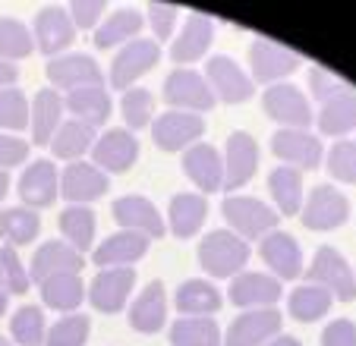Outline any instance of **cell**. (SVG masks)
I'll list each match as a JSON object with an SVG mask.
<instances>
[{
    "mask_svg": "<svg viewBox=\"0 0 356 346\" xmlns=\"http://www.w3.org/2000/svg\"><path fill=\"white\" fill-rule=\"evenodd\" d=\"M199 261L211 277H230L243 271V265L249 261V246L243 236L230 230H211L199 246Z\"/></svg>",
    "mask_w": 356,
    "mask_h": 346,
    "instance_id": "6da1fadb",
    "label": "cell"
},
{
    "mask_svg": "<svg viewBox=\"0 0 356 346\" xmlns=\"http://www.w3.org/2000/svg\"><path fill=\"white\" fill-rule=\"evenodd\" d=\"M306 277H309V283L325 286V290H328L331 296H337V299H343V302L356 299V277L337 249H331V246L318 249L312 265H309V271H306Z\"/></svg>",
    "mask_w": 356,
    "mask_h": 346,
    "instance_id": "7a4b0ae2",
    "label": "cell"
},
{
    "mask_svg": "<svg viewBox=\"0 0 356 346\" xmlns=\"http://www.w3.org/2000/svg\"><path fill=\"white\" fill-rule=\"evenodd\" d=\"M221 211H224V217L230 220V226L236 230V236H246V240L268 236L277 226L275 208H268L259 199H246V195H227Z\"/></svg>",
    "mask_w": 356,
    "mask_h": 346,
    "instance_id": "3957f363",
    "label": "cell"
},
{
    "mask_svg": "<svg viewBox=\"0 0 356 346\" xmlns=\"http://www.w3.org/2000/svg\"><path fill=\"white\" fill-rule=\"evenodd\" d=\"M262 107L271 120H277L284 129H306L312 123V107L306 94L296 85H271L262 94Z\"/></svg>",
    "mask_w": 356,
    "mask_h": 346,
    "instance_id": "277c9868",
    "label": "cell"
},
{
    "mask_svg": "<svg viewBox=\"0 0 356 346\" xmlns=\"http://www.w3.org/2000/svg\"><path fill=\"white\" fill-rule=\"evenodd\" d=\"M164 101L170 107H180V110H211L215 107V92L199 73L193 69H174L164 82Z\"/></svg>",
    "mask_w": 356,
    "mask_h": 346,
    "instance_id": "5b68a950",
    "label": "cell"
},
{
    "mask_svg": "<svg viewBox=\"0 0 356 346\" xmlns=\"http://www.w3.org/2000/svg\"><path fill=\"white\" fill-rule=\"evenodd\" d=\"M73 35H76V26L67 7H57L54 3V7L38 10V16H35V47L41 53H47L54 60L57 53L73 44Z\"/></svg>",
    "mask_w": 356,
    "mask_h": 346,
    "instance_id": "8992f818",
    "label": "cell"
},
{
    "mask_svg": "<svg viewBox=\"0 0 356 346\" xmlns=\"http://www.w3.org/2000/svg\"><path fill=\"white\" fill-rule=\"evenodd\" d=\"M158 57H161V51H158L155 41H133V44H127L120 53L114 57V63H111V85L120 88V92H129V85H133L139 76H145L148 69L158 63Z\"/></svg>",
    "mask_w": 356,
    "mask_h": 346,
    "instance_id": "52a82bcc",
    "label": "cell"
},
{
    "mask_svg": "<svg viewBox=\"0 0 356 346\" xmlns=\"http://www.w3.org/2000/svg\"><path fill=\"white\" fill-rule=\"evenodd\" d=\"M249 63H252L256 82H275V79H281V76H290L300 67V53L277 44V41L259 38L249 47Z\"/></svg>",
    "mask_w": 356,
    "mask_h": 346,
    "instance_id": "ba28073f",
    "label": "cell"
},
{
    "mask_svg": "<svg viewBox=\"0 0 356 346\" xmlns=\"http://www.w3.org/2000/svg\"><path fill=\"white\" fill-rule=\"evenodd\" d=\"M136 283V271L133 267H111V271H101L92 280V290H88V299L98 312L104 315H117L127 306V296Z\"/></svg>",
    "mask_w": 356,
    "mask_h": 346,
    "instance_id": "9c48e42d",
    "label": "cell"
},
{
    "mask_svg": "<svg viewBox=\"0 0 356 346\" xmlns=\"http://www.w3.org/2000/svg\"><path fill=\"white\" fill-rule=\"evenodd\" d=\"M202 133H205V120L199 113L168 110L155 120V145L161 151H180V148L193 145Z\"/></svg>",
    "mask_w": 356,
    "mask_h": 346,
    "instance_id": "30bf717a",
    "label": "cell"
},
{
    "mask_svg": "<svg viewBox=\"0 0 356 346\" xmlns=\"http://www.w3.org/2000/svg\"><path fill=\"white\" fill-rule=\"evenodd\" d=\"M47 79L54 82L57 88L76 92V88L101 85L104 76H101V67L88 53H63V57H54L47 63Z\"/></svg>",
    "mask_w": 356,
    "mask_h": 346,
    "instance_id": "8fae6325",
    "label": "cell"
},
{
    "mask_svg": "<svg viewBox=\"0 0 356 346\" xmlns=\"http://www.w3.org/2000/svg\"><path fill=\"white\" fill-rule=\"evenodd\" d=\"M281 331V312L277 308H249L246 315L230 324L227 346H262Z\"/></svg>",
    "mask_w": 356,
    "mask_h": 346,
    "instance_id": "7c38bea8",
    "label": "cell"
},
{
    "mask_svg": "<svg viewBox=\"0 0 356 346\" xmlns=\"http://www.w3.org/2000/svg\"><path fill=\"white\" fill-rule=\"evenodd\" d=\"M271 151L296 170H316L322 164V142L306 129H281L271 139Z\"/></svg>",
    "mask_w": 356,
    "mask_h": 346,
    "instance_id": "4fadbf2b",
    "label": "cell"
},
{
    "mask_svg": "<svg viewBox=\"0 0 356 346\" xmlns=\"http://www.w3.org/2000/svg\"><path fill=\"white\" fill-rule=\"evenodd\" d=\"M205 76H209L215 98L227 101V104H243V101L252 98V79L230 57H211L209 67H205Z\"/></svg>",
    "mask_w": 356,
    "mask_h": 346,
    "instance_id": "5bb4252c",
    "label": "cell"
},
{
    "mask_svg": "<svg viewBox=\"0 0 356 346\" xmlns=\"http://www.w3.org/2000/svg\"><path fill=\"white\" fill-rule=\"evenodd\" d=\"M350 205L337 189L331 186H316L306 201V211H302V224L309 230H337V226L347 220Z\"/></svg>",
    "mask_w": 356,
    "mask_h": 346,
    "instance_id": "9a60e30c",
    "label": "cell"
},
{
    "mask_svg": "<svg viewBox=\"0 0 356 346\" xmlns=\"http://www.w3.org/2000/svg\"><path fill=\"white\" fill-rule=\"evenodd\" d=\"M57 189H60V180H57V167L54 160H32L29 170H22L19 176V199L26 201L29 208H47L54 205Z\"/></svg>",
    "mask_w": 356,
    "mask_h": 346,
    "instance_id": "2e32d148",
    "label": "cell"
},
{
    "mask_svg": "<svg viewBox=\"0 0 356 346\" xmlns=\"http://www.w3.org/2000/svg\"><path fill=\"white\" fill-rule=\"evenodd\" d=\"M259 164V145L249 133H230L227 139V167H224V189H240L252 180Z\"/></svg>",
    "mask_w": 356,
    "mask_h": 346,
    "instance_id": "e0dca14e",
    "label": "cell"
},
{
    "mask_svg": "<svg viewBox=\"0 0 356 346\" xmlns=\"http://www.w3.org/2000/svg\"><path fill=\"white\" fill-rule=\"evenodd\" d=\"M92 154H95V167L123 173L136 164V158H139V142H136L127 129H108L101 139H95Z\"/></svg>",
    "mask_w": 356,
    "mask_h": 346,
    "instance_id": "ac0fdd59",
    "label": "cell"
},
{
    "mask_svg": "<svg viewBox=\"0 0 356 346\" xmlns=\"http://www.w3.org/2000/svg\"><path fill=\"white\" fill-rule=\"evenodd\" d=\"M281 299V280L268 274H236L230 283V302L243 308H271Z\"/></svg>",
    "mask_w": 356,
    "mask_h": 346,
    "instance_id": "d6986e66",
    "label": "cell"
},
{
    "mask_svg": "<svg viewBox=\"0 0 356 346\" xmlns=\"http://www.w3.org/2000/svg\"><path fill=\"white\" fill-rule=\"evenodd\" d=\"M262 261L277 274L281 280H293L302 271V252L296 246V240L290 233L281 230H271L268 236H262V246H259Z\"/></svg>",
    "mask_w": 356,
    "mask_h": 346,
    "instance_id": "ffe728a7",
    "label": "cell"
},
{
    "mask_svg": "<svg viewBox=\"0 0 356 346\" xmlns=\"http://www.w3.org/2000/svg\"><path fill=\"white\" fill-rule=\"evenodd\" d=\"M108 186H111L108 176H104L98 167L76 160V164H70L67 170H63L60 195L70 201H76V205H86V201L101 199V195L108 192Z\"/></svg>",
    "mask_w": 356,
    "mask_h": 346,
    "instance_id": "44dd1931",
    "label": "cell"
},
{
    "mask_svg": "<svg viewBox=\"0 0 356 346\" xmlns=\"http://www.w3.org/2000/svg\"><path fill=\"white\" fill-rule=\"evenodd\" d=\"M82 265H86V258H82V252H76L70 242H44V246L35 252L32 258V271H29V277L35 280V283H41V280L54 277V274H79Z\"/></svg>",
    "mask_w": 356,
    "mask_h": 346,
    "instance_id": "7402d4cb",
    "label": "cell"
},
{
    "mask_svg": "<svg viewBox=\"0 0 356 346\" xmlns=\"http://www.w3.org/2000/svg\"><path fill=\"white\" fill-rule=\"evenodd\" d=\"M183 170L202 189V192H218L224 189V164L221 154L211 145H193L183 154Z\"/></svg>",
    "mask_w": 356,
    "mask_h": 346,
    "instance_id": "603a6c76",
    "label": "cell"
},
{
    "mask_svg": "<svg viewBox=\"0 0 356 346\" xmlns=\"http://www.w3.org/2000/svg\"><path fill=\"white\" fill-rule=\"evenodd\" d=\"M114 217L117 224H123L127 230H136V233H145V236H164V220L158 214V208L152 205L148 199L142 195H127V199H117L114 201Z\"/></svg>",
    "mask_w": 356,
    "mask_h": 346,
    "instance_id": "cb8c5ba5",
    "label": "cell"
},
{
    "mask_svg": "<svg viewBox=\"0 0 356 346\" xmlns=\"http://www.w3.org/2000/svg\"><path fill=\"white\" fill-rule=\"evenodd\" d=\"M145 252H148V236L136 233V230H123V233H114L101 242L92 258L101 267H127Z\"/></svg>",
    "mask_w": 356,
    "mask_h": 346,
    "instance_id": "d4e9b609",
    "label": "cell"
},
{
    "mask_svg": "<svg viewBox=\"0 0 356 346\" xmlns=\"http://www.w3.org/2000/svg\"><path fill=\"white\" fill-rule=\"evenodd\" d=\"M168 321V299H164V283L161 280H152V283L142 290V296L133 302L129 308V324L139 333H158Z\"/></svg>",
    "mask_w": 356,
    "mask_h": 346,
    "instance_id": "484cf974",
    "label": "cell"
},
{
    "mask_svg": "<svg viewBox=\"0 0 356 346\" xmlns=\"http://www.w3.org/2000/svg\"><path fill=\"white\" fill-rule=\"evenodd\" d=\"M211 38H215V26H211V19L209 16H202V13H193L186 19V26H183L180 38H177L174 47H170V57H174L177 63L199 60V57H205Z\"/></svg>",
    "mask_w": 356,
    "mask_h": 346,
    "instance_id": "4316f807",
    "label": "cell"
},
{
    "mask_svg": "<svg viewBox=\"0 0 356 346\" xmlns=\"http://www.w3.org/2000/svg\"><path fill=\"white\" fill-rule=\"evenodd\" d=\"M32 142L35 145H47L54 139V133L60 129L63 123V98L54 94L51 88H41L35 92V101H32Z\"/></svg>",
    "mask_w": 356,
    "mask_h": 346,
    "instance_id": "83f0119b",
    "label": "cell"
},
{
    "mask_svg": "<svg viewBox=\"0 0 356 346\" xmlns=\"http://www.w3.org/2000/svg\"><path fill=\"white\" fill-rule=\"evenodd\" d=\"M63 107L73 113L76 120L88 123V126H101L111 117V94L101 85H88V88H76L63 98Z\"/></svg>",
    "mask_w": 356,
    "mask_h": 346,
    "instance_id": "f1b7e54d",
    "label": "cell"
},
{
    "mask_svg": "<svg viewBox=\"0 0 356 346\" xmlns=\"http://www.w3.org/2000/svg\"><path fill=\"white\" fill-rule=\"evenodd\" d=\"M41 299L44 306L57 308V312H73L79 308V302L86 299V286H82L79 274H54V277L41 280Z\"/></svg>",
    "mask_w": 356,
    "mask_h": 346,
    "instance_id": "f546056e",
    "label": "cell"
},
{
    "mask_svg": "<svg viewBox=\"0 0 356 346\" xmlns=\"http://www.w3.org/2000/svg\"><path fill=\"white\" fill-rule=\"evenodd\" d=\"M205 214H209V201L202 195H193V192L174 195L170 199V230H174V236H180V240L195 236Z\"/></svg>",
    "mask_w": 356,
    "mask_h": 346,
    "instance_id": "4dcf8cb0",
    "label": "cell"
},
{
    "mask_svg": "<svg viewBox=\"0 0 356 346\" xmlns=\"http://www.w3.org/2000/svg\"><path fill=\"white\" fill-rule=\"evenodd\" d=\"M268 186H271V195H275L277 208H281V214H287V217L300 214V208H302V170H296V167H277V170H271Z\"/></svg>",
    "mask_w": 356,
    "mask_h": 346,
    "instance_id": "1f68e13d",
    "label": "cell"
},
{
    "mask_svg": "<svg viewBox=\"0 0 356 346\" xmlns=\"http://www.w3.org/2000/svg\"><path fill=\"white\" fill-rule=\"evenodd\" d=\"M170 343L174 346H221V331L205 315H186V318L174 321Z\"/></svg>",
    "mask_w": 356,
    "mask_h": 346,
    "instance_id": "d6a6232c",
    "label": "cell"
},
{
    "mask_svg": "<svg viewBox=\"0 0 356 346\" xmlns=\"http://www.w3.org/2000/svg\"><path fill=\"white\" fill-rule=\"evenodd\" d=\"M290 315L302 324H309V321H318L328 315L331 308V293L325 286L318 283H306V286H296L293 293H290V302H287Z\"/></svg>",
    "mask_w": 356,
    "mask_h": 346,
    "instance_id": "836d02e7",
    "label": "cell"
},
{
    "mask_svg": "<svg viewBox=\"0 0 356 346\" xmlns=\"http://www.w3.org/2000/svg\"><path fill=\"white\" fill-rule=\"evenodd\" d=\"M54 158H63V160H76L95 145V126L82 120H67L60 123V129L54 133Z\"/></svg>",
    "mask_w": 356,
    "mask_h": 346,
    "instance_id": "e575fe53",
    "label": "cell"
},
{
    "mask_svg": "<svg viewBox=\"0 0 356 346\" xmlns=\"http://www.w3.org/2000/svg\"><path fill=\"white\" fill-rule=\"evenodd\" d=\"M177 308L183 315H211L221 308V293L205 280H186L177 290Z\"/></svg>",
    "mask_w": 356,
    "mask_h": 346,
    "instance_id": "d590c367",
    "label": "cell"
},
{
    "mask_svg": "<svg viewBox=\"0 0 356 346\" xmlns=\"http://www.w3.org/2000/svg\"><path fill=\"white\" fill-rule=\"evenodd\" d=\"M41 220L29 208H3L0 211V240L13 242V246H26L38 236Z\"/></svg>",
    "mask_w": 356,
    "mask_h": 346,
    "instance_id": "8d00e7d4",
    "label": "cell"
},
{
    "mask_svg": "<svg viewBox=\"0 0 356 346\" xmlns=\"http://www.w3.org/2000/svg\"><path fill=\"white\" fill-rule=\"evenodd\" d=\"M139 28H142L139 10L123 7V10H117L111 19H104V26L95 32V44H98L101 51H104V47H114V44H123V41H129Z\"/></svg>",
    "mask_w": 356,
    "mask_h": 346,
    "instance_id": "74e56055",
    "label": "cell"
},
{
    "mask_svg": "<svg viewBox=\"0 0 356 346\" xmlns=\"http://www.w3.org/2000/svg\"><path fill=\"white\" fill-rule=\"evenodd\" d=\"M60 230L76 252H86L95 240V211L86 205L67 208V211L60 214Z\"/></svg>",
    "mask_w": 356,
    "mask_h": 346,
    "instance_id": "f35d334b",
    "label": "cell"
},
{
    "mask_svg": "<svg viewBox=\"0 0 356 346\" xmlns=\"http://www.w3.org/2000/svg\"><path fill=\"white\" fill-rule=\"evenodd\" d=\"M35 47V35H29V28L19 19L3 16L0 19V60H22L29 57Z\"/></svg>",
    "mask_w": 356,
    "mask_h": 346,
    "instance_id": "ab89813d",
    "label": "cell"
},
{
    "mask_svg": "<svg viewBox=\"0 0 356 346\" xmlns=\"http://www.w3.org/2000/svg\"><path fill=\"white\" fill-rule=\"evenodd\" d=\"M318 126L328 135H343V133H350V129H356V94H347V98L322 104Z\"/></svg>",
    "mask_w": 356,
    "mask_h": 346,
    "instance_id": "60d3db41",
    "label": "cell"
},
{
    "mask_svg": "<svg viewBox=\"0 0 356 346\" xmlns=\"http://www.w3.org/2000/svg\"><path fill=\"white\" fill-rule=\"evenodd\" d=\"M10 333L19 346H41L44 343V315L38 306H22L10 321Z\"/></svg>",
    "mask_w": 356,
    "mask_h": 346,
    "instance_id": "b9f144b4",
    "label": "cell"
},
{
    "mask_svg": "<svg viewBox=\"0 0 356 346\" xmlns=\"http://www.w3.org/2000/svg\"><path fill=\"white\" fill-rule=\"evenodd\" d=\"M29 283H32V277H29V271L22 267L16 249L3 246L0 249V290H3V293H26Z\"/></svg>",
    "mask_w": 356,
    "mask_h": 346,
    "instance_id": "7bdbcfd3",
    "label": "cell"
},
{
    "mask_svg": "<svg viewBox=\"0 0 356 346\" xmlns=\"http://www.w3.org/2000/svg\"><path fill=\"white\" fill-rule=\"evenodd\" d=\"M88 318L86 315H67L63 321H57L47 333V346H86L88 340Z\"/></svg>",
    "mask_w": 356,
    "mask_h": 346,
    "instance_id": "ee69618b",
    "label": "cell"
},
{
    "mask_svg": "<svg viewBox=\"0 0 356 346\" xmlns=\"http://www.w3.org/2000/svg\"><path fill=\"white\" fill-rule=\"evenodd\" d=\"M0 126L3 129L29 126V101L19 88H3L0 92Z\"/></svg>",
    "mask_w": 356,
    "mask_h": 346,
    "instance_id": "f6af8a7d",
    "label": "cell"
},
{
    "mask_svg": "<svg viewBox=\"0 0 356 346\" xmlns=\"http://www.w3.org/2000/svg\"><path fill=\"white\" fill-rule=\"evenodd\" d=\"M309 88H312V94H316L322 104L337 101V98H347V94H356V88L350 85V82H343L341 76H331L328 69H322V67H316L309 73Z\"/></svg>",
    "mask_w": 356,
    "mask_h": 346,
    "instance_id": "bcb514c9",
    "label": "cell"
},
{
    "mask_svg": "<svg viewBox=\"0 0 356 346\" xmlns=\"http://www.w3.org/2000/svg\"><path fill=\"white\" fill-rule=\"evenodd\" d=\"M123 117L133 129H142L152 120V92L148 88H129L123 94Z\"/></svg>",
    "mask_w": 356,
    "mask_h": 346,
    "instance_id": "7dc6e473",
    "label": "cell"
},
{
    "mask_svg": "<svg viewBox=\"0 0 356 346\" xmlns=\"http://www.w3.org/2000/svg\"><path fill=\"white\" fill-rule=\"evenodd\" d=\"M328 167L337 180L356 183V142H337V145L331 148Z\"/></svg>",
    "mask_w": 356,
    "mask_h": 346,
    "instance_id": "c3c4849f",
    "label": "cell"
},
{
    "mask_svg": "<svg viewBox=\"0 0 356 346\" xmlns=\"http://www.w3.org/2000/svg\"><path fill=\"white\" fill-rule=\"evenodd\" d=\"M322 346H356V324L350 318L331 321L322 333Z\"/></svg>",
    "mask_w": 356,
    "mask_h": 346,
    "instance_id": "681fc988",
    "label": "cell"
},
{
    "mask_svg": "<svg viewBox=\"0 0 356 346\" xmlns=\"http://www.w3.org/2000/svg\"><path fill=\"white\" fill-rule=\"evenodd\" d=\"M148 16H152L155 35L161 41H168L170 32H174V22H177V7L174 3H152V7H148Z\"/></svg>",
    "mask_w": 356,
    "mask_h": 346,
    "instance_id": "f907efd6",
    "label": "cell"
},
{
    "mask_svg": "<svg viewBox=\"0 0 356 346\" xmlns=\"http://www.w3.org/2000/svg\"><path fill=\"white\" fill-rule=\"evenodd\" d=\"M101 13H104V3H101V0H76L73 7H70L73 26H79V28H92L95 22L101 19Z\"/></svg>",
    "mask_w": 356,
    "mask_h": 346,
    "instance_id": "816d5d0a",
    "label": "cell"
},
{
    "mask_svg": "<svg viewBox=\"0 0 356 346\" xmlns=\"http://www.w3.org/2000/svg\"><path fill=\"white\" fill-rule=\"evenodd\" d=\"M29 158V145L22 139H13V135H0V167H19L22 160Z\"/></svg>",
    "mask_w": 356,
    "mask_h": 346,
    "instance_id": "f5cc1de1",
    "label": "cell"
},
{
    "mask_svg": "<svg viewBox=\"0 0 356 346\" xmlns=\"http://www.w3.org/2000/svg\"><path fill=\"white\" fill-rule=\"evenodd\" d=\"M16 79H19V69H16L13 63L0 60V92H3V88H10Z\"/></svg>",
    "mask_w": 356,
    "mask_h": 346,
    "instance_id": "db71d44e",
    "label": "cell"
},
{
    "mask_svg": "<svg viewBox=\"0 0 356 346\" xmlns=\"http://www.w3.org/2000/svg\"><path fill=\"white\" fill-rule=\"evenodd\" d=\"M262 346H300V340H296V337H287V333H281V337H271L268 343H262Z\"/></svg>",
    "mask_w": 356,
    "mask_h": 346,
    "instance_id": "11a10c76",
    "label": "cell"
},
{
    "mask_svg": "<svg viewBox=\"0 0 356 346\" xmlns=\"http://www.w3.org/2000/svg\"><path fill=\"white\" fill-rule=\"evenodd\" d=\"M7 189H10V176H7V170H0V201H3Z\"/></svg>",
    "mask_w": 356,
    "mask_h": 346,
    "instance_id": "9f6ffc18",
    "label": "cell"
},
{
    "mask_svg": "<svg viewBox=\"0 0 356 346\" xmlns=\"http://www.w3.org/2000/svg\"><path fill=\"white\" fill-rule=\"evenodd\" d=\"M7 299H10V296H7V293H3V290H0V315L7 312Z\"/></svg>",
    "mask_w": 356,
    "mask_h": 346,
    "instance_id": "6f0895ef",
    "label": "cell"
},
{
    "mask_svg": "<svg viewBox=\"0 0 356 346\" xmlns=\"http://www.w3.org/2000/svg\"><path fill=\"white\" fill-rule=\"evenodd\" d=\"M0 346H10V343H7V340H3V337H0Z\"/></svg>",
    "mask_w": 356,
    "mask_h": 346,
    "instance_id": "680465c9",
    "label": "cell"
}]
</instances>
